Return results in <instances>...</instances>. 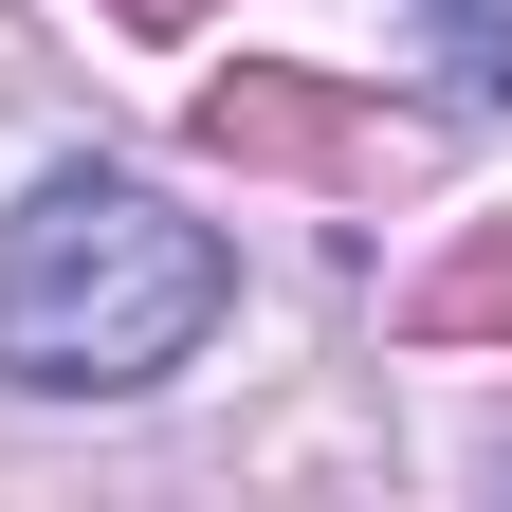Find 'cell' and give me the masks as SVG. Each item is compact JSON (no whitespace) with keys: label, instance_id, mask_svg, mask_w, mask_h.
Returning a JSON list of instances; mask_svg holds the SVG:
<instances>
[{"label":"cell","instance_id":"obj_1","mask_svg":"<svg viewBox=\"0 0 512 512\" xmlns=\"http://www.w3.org/2000/svg\"><path fill=\"white\" fill-rule=\"evenodd\" d=\"M220 238L165 202V183L128 165H55L19 220H0V384H37V403H128V384H165L183 348L220 330Z\"/></svg>","mask_w":512,"mask_h":512},{"label":"cell","instance_id":"obj_2","mask_svg":"<svg viewBox=\"0 0 512 512\" xmlns=\"http://www.w3.org/2000/svg\"><path fill=\"white\" fill-rule=\"evenodd\" d=\"M202 147L220 165H311V183H384V147L403 128L348 110L330 74H275V55H238V74H202Z\"/></svg>","mask_w":512,"mask_h":512},{"label":"cell","instance_id":"obj_3","mask_svg":"<svg viewBox=\"0 0 512 512\" xmlns=\"http://www.w3.org/2000/svg\"><path fill=\"white\" fill-rule=\"evenodd\" d=\"M476 330H512V220H494V238H458V256L403 293V348H476Z\"/></svg>","mask_w":512,"mask_h":512},{"label":"cell","instance_id":"obj_4","mask_svg":"<svg viewBox=\"0 0 512 512\" xmlns=\"http://www.w3.org/2000/svg\"><path fill=\"white\" fill-rule=\"evenodd\" d=\"M439 74H458V92L494 110V92H512V19H458V37H439Z\"/></svg>","mask_w":512,"mask_h":512},{"label":"cell","instance_id":"obj_5","mask_svg":"<svg viewBox=\"0 0 512 512\" xmlns=\"http://www.w3.org/2000/svg\"><path fill=\"white\" fill-rule=\"evenodd\" d=\"M110 19H147V37H183V19H202V0H110Z\"/></svg>","mask_w":512,"mask_h":512}]
</instances>
